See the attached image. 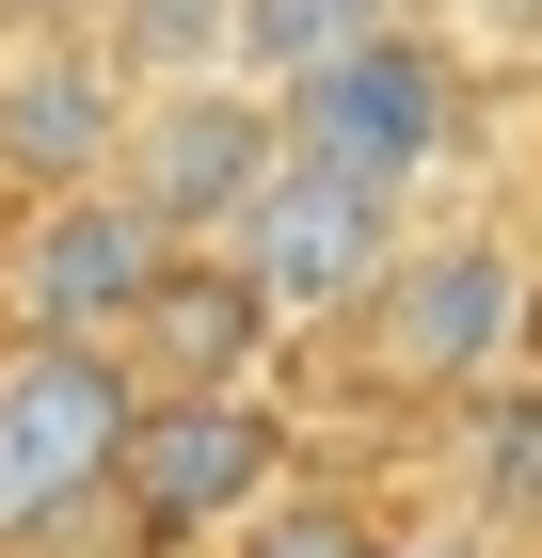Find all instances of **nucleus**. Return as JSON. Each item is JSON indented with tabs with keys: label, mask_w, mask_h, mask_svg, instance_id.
<instances>
[{
	"label": "nucleus",
	"mask_w": 542,
	"mask_h": 558,
	"mask_svg": "<svg viewBox=\"0 0 542 558\" xmlns=\"http://www.w3.org/2000/svg\"><path fill=\"white\" fill-rule=\"evenodd\" d=\"M351 336V367H368L383 415H447V399L510 384V351H527V240L510 223H415L399 256H383V288L335 319Z\"/></svg>",
	"instance_id": "obj_1"
},
{
	"label": "nucleus",
	"mask_w": 542,
	"mask_h": 558,
	"mask_svg": "<svg viewBox=\"0 0 542 558\" xmlns=\"http://www.w3.org/2000/svg\"><path fill=\"white\" fill-rule=\"evenodd\" d=\"M288 478H303L288 399H255V384H144L96 511H112L128 543H160V558H208L224 526H240L255 495H288Z\"/></svg>",
	"instance_id": "obj_2"
},
{
	"label": "nucleus",
	"mask_w": 542,
	"mask_h": 558,
	"mask_svg": "<svg viewBox=\"0 0 542 558\" xmlns=\"http://www.w3.org/2000/svg\"><path fill=\"white\" fill-rule=\"evenodd\" d=\"M462 129H479V64H462L431 16H399V33H368V48H335L320 81L288 96V144H303V160L368 175V192H399V208L462 160Z\"/></svg>",
	"instance_id": "obj_3"
},
{
	"label": "nucleus",
	"mask_w": 542,
	"mask_h": 558,
	"mask_svg": "<svg viewBox=\"0 0 542 558\" xmlns=\"http://www.w3.org/2000/svg\"><path fill=\"white\" fill-rule=\"evenodd\" d=\"M128 351L96 336H0V543H48L112 495V447H128Z\"/></svg>",
	"instance_id": "obj_4"
},
{
	"label": "nucleus",
	"mask_w": 542,
	"mask_h": 558,
	"mask_svg": "<svg viewBox=\"0 0 542 558\" xmlns=\"http://www.w3.org/2000/svg\"><path fill=\"white\" fill-rule=\"evenodd\" d=\"M399 240H415V208H399V192H368V175H335V160H303V144H288V160L240 192V223H224L208 256H240V288L272 303L288 336H335V319L383 288V256H399Z\"/></svg>",
	"instance_id": "obj_5"
},
{
	"label": "nucleus",
	"mask_w": 542,
	"mask_h": 558,
	"mask_svg": "<svg viewBox=\"0 0 542 558\" xmlns=\"http://www.w3.org/2000/svg\"><path fill=\"white\" fill-rule=\"evenodd\" d=\"M272 160H288V96H255V81H224V64H192V81H144V96H128L112 192L160 223L176 256H192V240L240 223V192H255Z\"/></svg>",
	"instance_id": "obj_6"
},
{
	"label": "nucleus",
	"mask_w": 542,
	"mask_h": 558,
	"mask_svg": "<svg viewBox=\"0 0 542 558\" xmlns=\"http://www.w3.org/2000/svg\"><path fill=\"white\" fill-rule=\"evenodd\" d=\"M160 256H176V240L128 208L112 175L33 192V208H16V240H0V319H16V336H96V351H112L128 303L160 288Z\"/></svg>",
	"instance_id": "obj_7"
},
{
	"label": "nucleus",
	"mask_w": 542,
	"mask_h": 558,
	"mask_svg": "<svg viewBox=\"0 0 542 558\" xmlns=\"http://www.w3.org/2000/svg\"><path fill=\"white\" fill-rule=\"evenodd\" d=\"M128 64L96 33H0V192L33 208V192H81V175H112V144H128Z\"/></svg>",
	"instance_id": "obj_8"
},
{
	"label": "nucleus",
	"mask_w": 542,
	"mask_h": 558,
	"mask_svg": "<svg viewBox=\"0 0 542 558\" xmlns=\"http://www.w3.org/2000/svg\"><path fill=\"white\" fill-rule=\"evenodd\" d=\"M128 384H272V351H288V319L240 288V256H160V288L128 303Z\"/></svg>",
	"instance_id": "obj_9"
},
{
	"label": "nucleus",
	"mask_w": 542,
	"mask_h": 558,
	"mask_svg": "<svg viewBox=\"0 0 542 558\" xmlns=\"http://www.w3.org/2000/svg\"><path fill=\"white\" fill-rule=\"evenodd\" d=\"M447 511L479 543H542V384L527 367L479 384V399H447Z\"/></svg>",
	"instance_id": "obj_10"
},
{
	"label": "nucleus",
	"mask_w": 542,
	"mask_h": 558,
	"mask_svg": "<svg viewBox=\"0 0 542 558\" xmlns=\"http://www.w3.org/2000/svg\"><path fill=\"white\" fill-rule=\"evenodd\" d=\"M415 0H224V81H255V96H303L335 64V48H368V33H399Z\"/></svg>",
	"instance_id": "obj_11"
},
{
	"label": "nucleus",
	"mask_w": 542,
	"mask_h": 558,
	"mask_svg": "<svg viewBox=\"0 0 542 558\" xmlns=\"http://www.w3.org/2000/svg\"><path fill=\"white\" fill-rule=\"evenodd\" d=\"M208 558H383V511L351 495V478H288V495H255Z\"/></svg>",
	"instance_id": "obj_12"
},
{
	"label": "nucleus",
	"mask_w": 542,
	"mask_h": 558,
	"mask_svg": "<svg viewBox=\"0 0 542 558\" xmlns=\"http://www.w3.org/2000/svg\"><path fill=\"white\" fill-rule=\"evenodd\" d=\"M96 48L128 81H192V64H224V0H96Z\"/></svg>",
	"instance_id": "obj_13"
},
{
	"label": "nucleus",
	"mask_w": 542,
	"mask_h": 558,
	"mask_svg": "<svg viewBox=\"0 0 542 558\" xmlns=\"http://www.w3.org/2000/svg\"><path fill=\"white\" fill-rule=\"evenodd\" d=\"M383 558H510V543H479L462 511H431V526H383Z\"/></svg>",
	"instance_id": "obj_14"
},
{
	"label": "nucleus",
	"mask_w": 542,
	"mask_h": 558,
	"mask_svg": "<svg viewBox=\"0 0 542 558\" xmlns=\"http://www.w3.org/2000/svg\"><path fill=\"white\" fill-rule=\"evenodd\" d=\"M462 33H495V48H542V0H462Z\"/></svg>",
	"instance_id": "obj_15"
},
{
	"label": "nucleus",
	"mask_w": 542,
	"mask_h": 558,
	"mask_svg": "<svg viewBox=\"0 0 542 558\" xmlns=\"http://www.w3.org/2000/svg\"><path fill=\"white\" fill-rule=\"evenodd\" d=\"M510 367H527V384H542V256H527V351H510Z\"/></svg>",
	"instance_id": "obj_16"
}]
</instances>
